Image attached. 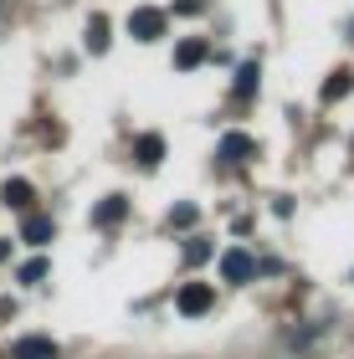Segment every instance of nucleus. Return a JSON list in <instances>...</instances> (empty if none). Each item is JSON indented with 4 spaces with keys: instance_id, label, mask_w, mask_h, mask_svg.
Wrapping results in <instances>:
<instances>
[{
    "instance_id": "20",
    "label": "nucleus",
    "mask_w": 354,
    "mask_h": 359,
    "mask_svg": "<svg viewBox=\"0 0 354 359\" xmlns=\"http://www.w3.org/2000/svg\"><path fill=\"white\" fill-rule=\"evenodd\" d=\"M6 257H11V241H0V262H6Z\"/></svg>"
},
{
    "instance_id": "16",
    "label": "nucleus",
    "mask_w": 354,
    "mask_h": 359,
    "mask_svg": "<svg viewBox=\"0 0 354 359\" xmlns=\"http://www.w3.org/2000/svg\"><path fill=\"white\" fill-rule=\"evenodd\" d=\"M15 277H21V283H41V277H46V257H31V262L15 272Z\"/></svg>"
},
{
    "instance_id": "18",
    "label": "nucleus",
    "mask_w": 354,
    "mask_h": 359,
    "mask_svg": "<svg viewBox=\"0 0 354 359\" xmlns=\"http://www.w3.org/2000/svg\"><path fill=\"white\" fill-rule=\"evenodd\" d=\"M205 6V0H175V15H196Z\"/></svg>"
},
{
    "instance_id": "12",
    "label": "nucleus",
    "mask_w": 354,
    "mask_h": 359,
    "mask_svg": "<svg viewBox=\"0 0 354 359\" xmlns=\"http://www.w3.org/2000/svg\"><path fill=\"white\" fill-rule=\"evenodd\" d=\"M88 52H108V15H93L88 21Z\"/></svg>"
},
{
    "instance_id": "6",
    "label": "nucleus",
    "mask_w": 354,
    "mask_h": 359,
    "mask_svg": "<svg viewBox=\"0 0 354 359\" xmlns=\"http://www.w3.org/2000/svg\"><path fill=\"white\" fill-rule=\"evenodd\" d=\"M134 159L144 170H159V165H165V139H159V134H139L134 139Z\"/></svg>"
},
{
    "instance_id": "17",
    "label": "nucleus",
    "mask_w": 354,
    "mask_h": 359,
    "mask_svg": "<svg viewBox=\"0 0 354 359\" xmlns=\"http://www.w3.org/2000/svg\"><path fill=\"white\" fill-rule=\"evenodd\" d=\"M272 216H293V195H278V201H272Z\"/></svg>"
},
{
    "instance_id": "1",
    "label": "nucleus",
    "mask_w": 354,
    "mask_h": 359,
    "mask_svg": "<svg viewBox=\"0 0 354 359\" xmlns=\"http://www.w3.org/2000/svg\"><path fill=\"white\" fill-rule=\"evenodd\" d=\"M165 31H170V11H159V6H139L128 15V36L134 41H159Z\"/></svg>"
},
{
    "instance_id": "2",
    "label": "nucleus",
    "mask_w": 354,
    "mask_h": 359,
    "mask_svg": "<svg viewBox=\"0 0 354 359\" xmlns=\"http://www.w3.org/2000/svg\"><path fill=\"white\" fill-rule=\"evenodd\" d=\"M211 303H216L211 283H185L180 292H175V308H180V318H200V313H211Z\"/></svg>"
},
{
    "instance_id": "7",
    "label": "nucleus",
    "mask_w": 354,
    "mask_h": 359,
    "mask_svg": "<svg viewBox=\"0 0 354 359\" xmlns=\"http://www.w3.org/2000/svg\"><path fill=\"white\" fill-rule=\"evenodd\" d=\"M123 216H128V195H103L93 205V226H118Z\"/></svg>"
},
{
    "instance_id": "4",
    "label": "nucleus",
    "mask_w": 354,
    "mask_h": 359,
    "mask_svg": "<svg viewBox=\"0 0 354 359\" xmlns=\"http://www.w3.org/2000/svg\"><path fill=\"white\" fill-rule=\"evenodd\" d=\"M252 154H257V144H252L247 134H226V139H221V149H216L221 165H247Z\"/></svg>"
},
{
    "instance_id": "8",
    "label": "nucleus",
    "mask_w": 354,
    "mask_h": 359,
    "mask_svg": "<svg viewBox=\"0 0 354 359\" xmlns=\"http://www.w3.org/2000/svg\"><path fill=\"white\" fill-rule=\"evenodd\" d=\"M0 201H6L11 210H31V201H36V190H31V180H6V185H0Z\"/></svg>"
},
{
    "instance_id": "15",
    "label": "nucleus",
    "mask_w": 354,
    "mask_h": 359,
    "mask_svg": "<svg viewBox=\"0 0 354 359\" xmlns=\"http://www.w3.org/2000/svg\"><path fill=\"white\" fill-rule=\"evenodd\" d=\"M196 216H200V210H196V201H180V205L170 210V226H196Z\"/></svg>"
},
{
    "instance_id": "9",
    "label": "nucleus",
    "mask_w": 354,
    "mask_h": 359,
    "mask_svg": "<svg viewBox=\"0 0 354 359\" xmlns=\"http://www.w3.org/2000/svg\"><path fill=\"white\" fill-rule=\"evenodd\" d=\"M205 57H211V52H205V41H200V36H185L180 46H175V67H180V72H190V67H200Z\"/></svg>"
},
{
    "instance_id": "11",
    "label": "nucleus",
    "mask_w": 354,
    "mask_h": 359,
    "mask_svg": "<svg viewBox=\"0 0 354 359\" xmlns=\"http://www.w3.org/2000/svg\"><path fill=\"white\" fill-rule=\"evenodd\" d=\"M349 88H354V72H349V67H339V72H334L329 83H324V103H339Z\"/></svg>"
},
{
    "instance_id": "3",
    "label": "nucleus",
    "mask_w": 354,
    "mask_h": 359,
    "mask_svg": "<svg viewBox=\"0 0 354 359\" xmlns=\"http://www.w3.org/2000/svg\"><path fill=\"white\" fill-rule=\"evenodd\" d=\"M221 277L236 287V283H252L257 277V262H252V252L247 247H231V252H221Z\"/></svg>"
},
{
    "instance_id": "19",
    "label": "nucleus",
    "mask_w": 354,
    "mask_h": 359,
    "mask_svg": "<svg viewBox=\"0 0 354 359\" xmlns=\"http://www.w3.org/2000/svg\"><path fill=\"white\" fill-rule=\"evenodd\" d=\"M11 313H15V303H11V298H0V318H11Z\"/></svg>"
},
{
    "instance_id": "10",
    "label": "nucleus",
    "mask_w": 354,
    "mask_h": 359,
    "mask_svg": "<svg viewBox=\"0 0 354 359\" xmlns=\"http://www.w3.org/2000/svg\"><path fill=\"white\" fill-rule=\"evenodd\" d=\"M21 241H31V247L52 241V216H36V210H26V221H21Z\"/></svg>"
},
{
    "instance_id": "13",
    "label": "nucleus",
    "mask_w": 354,
    "mask_h": 359,
    "mask_svg": "<svg viewBox=\"0 0 354 359\" xmlns=\"http://www.w3.org/2000/svg\"><path fill=\"white\" fill-rule=\"evenodd\" d=\"M236 93H241V97L257 93V62H241V67H236Z\"/></svg>"
},
{
    "instance_id": "14",
    "label": "nucleus",
    "mask_w": 354,
    "mask_h": 359,
    "mask_svg": "<svg viewBox=\"0 0 354 359\" xmlns=\"http://www.w3.org/2000/svg\"><path fill=\"white\" fill-rule=\"evenodd\" d=\"M185 262H190V267L211 262V241H200V236H196V241H185Z\"/></svg>"
},
{
    "instance_id": "5",
    "label": "nucleus",
    "mask_w": 354,
    "mask_h": 359,
    "mask_svg": "<svg viewBox=\"0 0 354 359\" xmlns=\"http://www.w3.org/2000/svg\"><path fill=\"white\" fill-rule=\"evenodd\" d=\"M11 359H57V344H52V339H41V334H26V339H15V344H11Z\"/></svg>"
}]
</instances>
